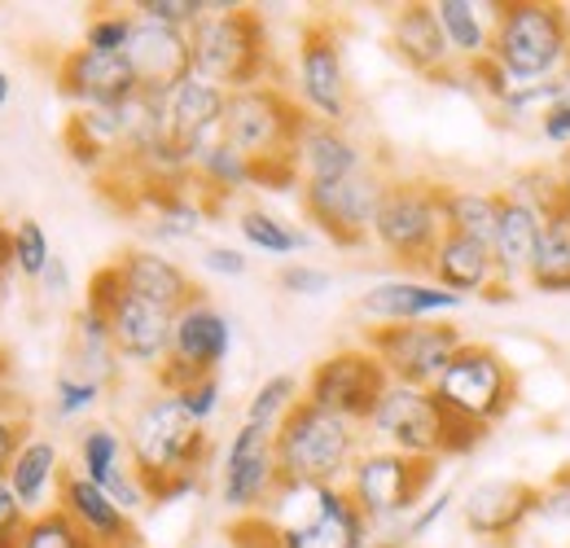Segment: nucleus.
<instances>
[{
    "instance_id": "obj_5",
    "label": "nucleus",
    "mask_w": 570,
    "mask_h": 548,
    "mask_svg": "<svg viewBox=\"0 0 570 548\" xmlns=\"http://www.w3.org/2000/svg\"><path fill=\"white\" fill-rule=\"evenodd\" d=\"M360 457V425L298 400L277 425V466L282 482L343 487Z\"/></svg>"
},
{
    "instance_id": "obj_50",
    "label": "nucleus",
    "mask_w": 570,
    "mask_h": 548,
    "mask_svg": "<svg viewBox=\"0 0 570 548\" xmlns=\"http://www.w3.org/2000/svg\"><path fill=\"white\" fill-rule=\"evenodd\" d=\"M203 268L215 276H242L246 273V255L233 246H207L203 251Z\"/></svg>"
},
{
    "instance_id": "obj_38",
    "label": "nucleus",
    "mask_w": 570,
    "mask_h": 548,
    "mask_svg": "<svg viewBox=\"0 0 570 548\" xmlns=\"http://www.w3.org/2000/svg\"><path fill=\"white\" fill-rule=\"evenodd\" d=\"M18 548H97L79 527H75L71 518L53 505V509H45V513H36V518H27V527H22V540Z\"/></svg>"
},
{
    "instance_id": "obj_3",
    "label": "nucleus",
    "mask_w": 570,
    "mask_h": 548,
    "mask_svg": "<svg viewBox=\"0 0 570 548\" xmlns=\"http://www.w3.org/2000/svg\"><path fill=\"white\" fill-rule=\"evenodd\" d=\"M373 439H382V448H395L404 457H422V461H443V457H465L483 443L488 430L465 425L461 417L443 409L426 386H400L391 382L377 412L364 425Z\"/></svg>"
},
{
    "instance_id": "obj_39",
    "label": "nucleus",
    "mask_w": 570,
    "mask_h": 548,
    "mask_svg": "<svg viewBox=\"0 0 570 548\" xmlns=\"http://www.w3.org/2000/svg\"><path fill=\"white\" fill-rule=\"evenodd\" d=\"M49 260H53V251H49V237H45V228L36 224V219H18L13 224V268L22 276H45L49 268Z\"/></svg>"
},
{
    "instance_id": "obj_33",
    "label": "nucleus",
    "mask_w": 570,
    "mask_h": 548,
    "mask_svg": "<svg viewBox=\"0 0 570 548\" xmlns=\"http://www.w3.org/2000/svg\"><path fill=\"white\" fill-rule=\"evenodd\" d=\"M527 285L540 290V294H570V211L553 215L544 224V237H540Z\"/></svg>"
},
{
    "instance_id": "obj_23",
    "label": "nucleus",
    "mask_w": 570,
    "mask_h": 548,
    "mask_svg": "<svg viewBox=\"0 0 570 548\" xmlns=\"http://www.w3.org/2000/svg\"><path fill=\"white\" fill-rule=\"evenodd\" d=\"M465 299L434 285V281H413V276H395V281H377L373 290H364L360 299V316L377 321V325H413V321H439L448 312H456Z\"/></svg>"
},
{
    "instance_id": "obj_7",
    "label": "nucleus",
    "mask_w": 570,
    "mask_h": 548,
    "mask_svg": "<svg viewBox=\"0 0 570 548\" xmlns=\"http://www.w3.org/2000/svg\"><path fill=\"white\" fill-rule=\"evenodd\" d=\"M443 237H448V185L386 180V194L373 219V242L409 268H430Z\"/></svg>"
},
{
    "instance_id": "obj_21",
    "label": "nucleus",
    "mask_w": 570,
    "mask_h": 548,
    "mask_svg": "<svg viewBox=\"0 0 570 548\" xmlns=\"http://www.w3.org/2000/svg\"><path fill=\"white\" fill-rule=\"evenodd\" d=\"M58 509H62L97 548H137L132 513L119 509V500H115L106 487L83 479L79 470H67L62 482H58Z\"/></svg>"
},
{
    "instance_id": "obj_47",
    "label": "nucleus",
    "mask_w": 570,
    "mask_h": 548,
    "mask_svg": "<svg viewBox=\"0 0 570 548\" xmlns=\"http://www.w3.org/2000/svg\"><path fill=\"white\" fill-rule=\"evenodd\" d=\"M27 509L18 505V496H13V487L0 479V548H18L22 540V527H27Z\"/></svg>"
},
{
    "instance_id": "obj_16",
    "label": "nucleus",
    "mask_w": 570,
    "mask_h": 548,
    "mask_svg": "<svg viewBox=\"0 0 570 548\" xmlns=\"http://www.w3.org/2000/svg\"><path fill=\"white\" fill-rule=\"evenodd\" d=\"M386 194V180L373 167H360L347 180L330 185H303V215L338 246H360L373 237V219Z\"/></svg>"
},
{
    "instance_id": "obj_9",
    "label": "nucleus",
    "mask_w": 570,
    "mask_h": 548,
    "mask_svg": "<svg viewBox=\"0 0 570 548\" xmlns=\"http://www.w3.org/2000/svg\"><path fill=\"white\" fill-rule=\"evenodd\" d=\"M88 307H97L106 321H110V339H115V351L119 360L128 364H141V369H163V360L171 355V325L176 316L137 299L115 264L97 268L92 281H88Z\"/></svg>"
},
{
    "instance_id": "obj_14",
    "label": "nucleus",
    "mask_w": 570,
    "mask_h": 548,
    "mask_svg": "<svg viewBox=\"0 0 570 548\" xmlns=\"http://www.w3.org/2000/svg\"><path fill=\"white\" fill-rule=\"evenodd\" d=\"M282 487L277 466V430L242 421L224 448V470H219V500L233 513H259Z\"/></svg>"
},
{
    "instance_id": "obj_42",
    "label": "nucleus",
    "mask_w": 570,
    "mask_h": 548,
    "mask_svg": "<svg viewBox=\"0 0 570 548\" xmlns=\"http://www.w3.org/2000/svg\"><path fill=\"white\" fill-rule=\"evenodd\" d=\"M101 382H92V378H79L71 369H62L58 373V382H53V409L58 417H79V412H88L97 400H101Z\"/></svg>"
},
{
    "instance_id": "obj_20",
    "label": "nucleus",
    "mask_w": 570,
    "mask_h": 548,
    "mask_svg": "<svg viewBox=\"0 0 570 548\" xmlns=\"http://www.w3.org/2000/svg\"><path fill=\"white\" fill-rule=\"evenodd\" d=\"M58 88L79 110H110L141 92L124 53H92V49H71L58 62Z\"/></svg>"
},
{
    "instance_id": "obj_53",
    "label": "nucleus",
    "mask_w": 570,
    "mask_h": 548,
    "mask_svg": "<svg viewBox=\"0 0 570 548\" xmlns=\"http://www.w3.org/2000/svg\"><path fill=\"white\" fill-rule=\"evenodd\" d=\"M4 101H9V75L0 70V106H4Z\"/></svg>"
},
{
    "instance_id": "obj_22",
    "label": "nucleus",
    "mask_w": 570,
    "mask_h": 548,
    "mask_svg": "<svg viewBox=\"0 0 570 548\" xmlns=\"http://www.w3.org/2000/svg\"><path fill=\"white\" fill-rule=\"evenodd\" d=\"M75 448H79V474L106 487L119 500V509L137 513L141 505H149V491L132 470V452H128L124 434H115L110 425H88Z\"/></svg>"
},
{
    "instance_id": "obj_29",
    "label": "nucleus",
    "mask_w": 570,
    "mask_h": 548,
    "mask_svg": "<svg viewBox=\"0 0 570 548\" xmlns=\"http://www.w3.org/2000/svg\"><path fill=\"white\" fill-rule=\"evenodd\" d=\"M298 176L303 185H330V180H347L364 167V154L360 145L343 128H330V124H307L303 137H298Z\"/></svg>"
},
{
    "instance_id": "obj_6",
    "label": "nucleus",
    "mask_w": 570,
    "mask_h": 548,
    "mask_svg": "<svg viewBox=\"0 0 570 548\" xmlns=\"http://www.w3.org/2000/svg\"><path fill=\"white\" fill-rule=\"evenodd\" d=\"M307 124L312 119L303 115V106L289 92H282L277 84H259V88L228 92L219 140L228 149H237L242 158H250L255 167L298 163L294 149H298V137H303Z\"/></svg>"
},
{
    "instance_id": "obj_27",
    "label": "nucleus",
    "mask_w": 570,
    "mask_h": 548,
    "mask_svg": "<svg viewBox=\"0 0 570 548\" xmlns=\"http://www.w3.org/2000/svg\"><path fill=\"white\" fill-rule=\"evenodd\" d=\"M544 215L522 198H509L504 194V206H500V224L497 237H492V255H497L500 281L513 290L518 281L531 276V264H535V251H540V237H544Z\"/></svg>"
},
{
    "instance_id": "obj_15",
    "label": "nucleus",
    "mask_w": 570,
    "mask_h": 548,
    "mask_svg": "<svg viewBox=\"0 0 570 548\" xmlns=\"http://www.w3.org/2000/svg\"><path fill=\"white\" fill-rule=\"evenodd\" d=\"M298 101L316 115V124L343 128L352 115V84L343 67V40L334 22L316 18L303 27L298 40Z\"/></svg>"
},
{
    "instance_id": "obj_43",
    "label": "nucleus",
    "mask_w": 570,
    "mask_h": 548,
    "mask_svg": "<svg viewBox=\"0 0 570 548\" xmlns=\"http://www.w3.org/2000/svg\"><path fill=\"white\" fill-rule=\"evenodd\" d=\"M22 443H27V409L18 400L0 395V479L9 474L13 457L22 452Z\"/></svg>"
},
{
    "instance_id": "obj_24",
    "label": "nucleus",
    "mask_w": 570,
    "mask_h": 548,
    "mask_svg": "<svg viewBox=\"0 0 570 548\" xmlns=\"http://www.w3.org/2000/svg\"><path fill=\"white\" fill-rule=\"evenodd\" d=\"M430 281L452 290V294H488V299H509V285L500 281L497 255L488 242H474V237H461V233H448L430 260Z\"/></svg>"
},
{
    "instance_id": "obj_1",
    "label": "nucleus",
    "mask_w": 570,
    "mask_h": 548,
    "mask_svg": "<svg viewBox=\"0 0 570 548\" xmlns=\"http://www.w3.org/2000/svg\"><path fill=\"white\" fill-rule=\"evenodd\" d=\"M128 452L149 500H171L198 487V470L212 457V439H207V425L194 421L176 395L158 391L132 417Z\"/></svg>"
},
{
    "instance_id": "obj_12",
    "label": "nucleus",
    "mask_w": 570,
    "mask_h": 548,
    "mask_svg": "<svg viewBox=\"0 0 570 548\" xmlns=\"http://www.w3.org/2000/svg\"><path fill=\"white\" fill-rule=\"evenodd\" d=\"M386 386H391V378H386L382 360L368 346H343L307 373L303 400L325 412H338L356 425H368V417L377 412Z\"/></svg>"
},
{
    "instance_id": "obj_49",
    "label": "nucleus",
    "mask_w": 570,
    "mask_h": 548,
    "mask_svg": "<svg viewBox=\"0 0 570 548\" xmlns=\"http://www.w3.org/2000/svg\"><path fill=\"white\" fill-rule=\"evenodd\" d=\"M540 133H544V140H553V145H570V84L567 92L540 115Z\"/></svg>"
},
{
    "instance_id": "obj_44",
    "label": "nucleus",
    "mask_w": 570,
    "mask_h": 548,
    "mask_svg": "<svg viewBox=\"0 0 570 548\" xmlns=\"http://www.w3.org/2000/svg\"><path fill=\"white\" fill-rule=\"evenodd\" d=\"M535 518H549V522H570V466L562 474L540 487V505H535Z\"/></svg>"
},
{
    "instance_id": "obj_19",
    "label": "nucleus",
    "mask_w": 570,
    "mask_h": 548,
    "mask_svg": "<svg viewBox=\"0 0 570 548\" xmlns=\"http://www.w3.org/2000/svg\"><path fill=\"white\" fill-rule=\"evenodd\" d=\"M535 505H540V487L522 479H483L474 482L461 500V518L465 527L488 540V545H509L531 518H535Z\"/></svg>"
},
{
    "instance_id": "obj_18",
    "label": "nucleus",
    "mask_w": 570,
    "mask_h": 548,
    "mask_svg": "<svg viewBox=\"0 0 570 548\" xmlns=\"http://www.w3.org/2000/svg\"><path fill=\"white\" fill-rule=\"evenodd\" d=\"M124 58H128L132 79H137V88L145 97H167L194 75V40L180 27H163V22L137 18V31H132Z\"/></svg>"
},
{
    "instance_id": "obj_36",
    "label": "nucleus",
    "mask_w": 570,
    "mask_h": 548,
    "mask_svg": "<svg viewBox=\"0 0 570 548\" xmlns=\"http://www.w3.org/2000/svg\"><path fill=\"white\" fill-rule=\"evenodd\" d=\"M237 228H242V237H246L255 251H264V255H294V251H303V242H307L298 228H289L285 219L268 215V211H259V206L242 211Z\"/></svg>"
},
{
    "instance_id": "obj_32",
    "label": "nucleus",
    "mask_w": 570,
    "mask_h": 548,
    "mask_svg": "<svg viewBox=\"0 0 570 548\" xmlns=\"http://www.w3.org/2000/svg\"><path fill=\"white\" fill-rule=\"evenodd\" d=\"M67 369L79 373V378L101 382V386H115V378H119V351H115V339H110V321L97 307H88V303L75 316Z\"/></svg>"
},
{
    "instance_id": "obj_2",
    "label": "nucleus",
    "mask_w": 570,
    "mask_h": 548,
    "mask_svg": "<svg viewBox=\"0 0 570 548\" xmlns=\"http://www.w3.org/2000/svg\"><path fill=\"white\" fill-rule=\"evenodd\" d=\"M488 62L513 88H535V84L562 79V67L570 62V9L549 4V0L497 4Z\"/></svg>"
},
{
    "instance_id": "obj_30",
    "label": "nucleus",
    "mask_w": 570,
    "mask_h": 548,
    "mask_svg": "<svg viewBox=\"0 0 570 548\" xmlns=\"http://www.w3.org/2000/svg\"><path fill=\"white\" fill-rule=\"evenodd\" d=\"M439 27L448 36V49L461 67H483L492 53V22H497V4L483 9L474 0H434Z\"/></svg>"
},
{
    "instance_id": "obj_54",
    "label": "nucleus",
    "mask_w": 570,
    "mask_h": 548,
    "mask_svg": "<svg viewBox=\"0 0 570 548\" xmlns=\"http://www.w3.org/2000/svg\"><path fill=\"white\" fill-rule=\"evenodd\" d=\"M0 382H4V355H0Z\"/></svg>"
},
{
    "instance_id": "obj_41",
    "label": "nucleus",
    "mask_w": 570,
    "mask_h": 548,
    "mask_svg": "<svg viewBox=\"0 0 570 548\" xmlns=\"http://www.w3.org/2000/svg\"><path fill=\"white\" fill-rule=\"evenodd\" d=\"M207 4L212 0H137V18L145 22H163V27H180V31H194L203 18H207Z\"/></svg>"
},
{
    "instance_id": "obj_8",
    "label": "nucleus",
    "mask_w": 570,
    "mask_h": 548,
    "mask_svg": "<svg viewBox=\"0 0 570 548\" xmlns=\"http://www.w3.org/2000/svg\"><path fill=\"white\" fill-rule=\"evenodd\" d=\"M430 391L465 425L492 430L500 417H509L513 400H518V373L497 346L465 343L448 360V369L439 373V382Z\"/></svg>"
},
{
    "instance_id": "obj_25",
    "label": "nucleus",
    "mask_w": 570,
    "mask_h": 548,
    "mask_svg": "<svg viewBox=\"0 0 570 548\" xmlns=\"http://www.w3.org/2000/svg\"><path fill=\"white\" fill-rule=\"evenodd\" d=\"M391 49H395V58L404 67L426 75V79H443V75H452V67H461L452 58V49H448V36L439 27L434 4H422V0L395 9V18H391Z\"/></svg>"
},
{
    "instance_id": "obj_17",
    "label": "nucleus",
    "mask_w": 570,
    "mask_h": 548,
    "mask_svg": "<svg viewBox=\"0 0 570 548\" xmlns=\"http://www.w3.org/2000/svg\"><path fill=\"white\" fill-rule=\"evenodd\" d=\"M224 101L228 92L207 84L203 75H189L176 92L163 97V119H167V140L171 149L185 158V167L194 172L198 154H207L219 140V124H224Z\"/></svg>"
},
{
    "instance_id": "obj_13",
    "label": "nucleus",
    "mask_w": 570,
    "mask_h": 548,
    "mask_svg": "<svg viewBox=\"0 0 570 548\" xmlns=\"http://www.w3.org/2000/svg\"><path fill=\"white\" fill-rule=\"evenodd\" d=\"M364 346L382 360L386 378L400 386H434L448 360L465 346L461 330L448 321H413V325H377L364 334Z\"/></svg>"
},
{
    "instance_id": "obj_35",
    "label": "nucleus",
    "mask_w": 570,
    "mask_h": 548,
    "mask_svg": "<svg viewBox=\"0 0 570 548\" xmlns=\"http://www.w3.org/2000/svg\"><path fill=\"white\" fill-rule=\"evenodd\" d=\"M189 176L203 185V194H224L228 198V194L255 185V163L242 158L237 149H228L224 140H215L207 154H198V163H194Z\"/></svg>"
},
{
    "instance_id": "obj_40",
    "label": "nucleus",
    "mask_w": 570,
    "mask_h": 548,
    "mask_svg": "<svg viewBox=\"0 0 570 548\" xmlns=\"http://www.w3.org/2000/svg\"><path fill=\"white\" fill-rule=\"evenodd\" d=\"M132 31H137V13H97L83 27V49H92V53H128Z\"/></svg>"
},
{
    "instance_id": "obj_34",
    "label": "nucleus",
    "mask_w": 570,
    "mask_h": 548,
    "mask_svg": "<svg viewBox=\"0 0 570 548\" xmlns=\"http://www.w3.org/2000/svg\"><path fill=\"white\" fill-rule=\"evenodd\" d=\"M500 206H504V194H492V189H452L448 185V233H461V237H474V242L492 246L500 224Z\"/></svg>"
},
{
    "instance_id": "obj_26",
    "label": "nucleus",
    "mask_w": 570,
    "mask_h": 548,
    "mask_svg": "<svg viewBox=\"0 0 570 548\" xmlns=\"http://www.w3.org/2000/svg\"><path fill=\"white\" fill-rule=\"evenodd\" d=\"M115 268H119L124 285H128L137 299L163 307V312H171V316H176L180 307H189L194 299H203V290L189 281V273H185L176 260H167V255H158V251H149V246H128V251H119Z\"/></svg>"
},
{
    "instance_id": "obj_4",
    "label": "nucleus",
    "mask_w": 570,
    "mask_h": 548,
    "mask_svg": "<svg viewBox=\"0 0 570 548\" xmlns=\"http://www.w3.org/2000/svg\"><path fill=\"white\" fill-rule=\"evenodd\" d=\"M194 40V75L224 92L259 88L273 67L268 27L250 4H207V18L189 31Z\"/></svg>"
},
{
    "instance_id": "obj_55",
    "label": "nucleus",
    "mask_w": 570,
    "mask_h": 548,
    "mask_svg": "<svg viewBox=\"0 0 570 548\" xmlns=\"http://www.w3.org/2000/svg\"><path fill=\"white\" fill-rule=\"evenodd\" d=\"M189 548H198V545H189Z\"/></svg>"
},
{
    "instance_id": "obj_31",
    "label": "nucleus",
    "mask_w": 570,
    "mask_h": 548,
    "mask_svg": "<svg viewBox=\"0 0 570 548\" xmlns=\"http://www.w3.org/2000/svg\"><path fill=\"white\" fill-rule=\"evenodd\" d=\"M62 474H67V470H62V452H58V443H53V439H27L22 452L13 457V466H9L4 482L13 487L18 505L36 518V513H45V500H49V491H58Z\"/></svg>"
},
{
    "instance_id": "obj_45",
    "label": "nucleus",
    "mask_w": 570,
    "mask_h": 548,
    "mask_svg": "<svg viewBox=\"0 0 570 548\" xmlns=\"http://www.w3.org/2000/svg\"><path fill=\"white\" fill-rule=\"evenodd\" d=\"M176 400L185 404V412H189L194 421H203V425H207V421L215 417V409H219V378H215V373L212 378H198V382H194V386H185Z\"/></svg>"
},
{
    "instance_id": "obj_10",
    "label": "nucleus",
    "mask_w": 570,
    "mask_h": 548,
    "mask_svg": "<svg viewBox=\"0 0 570 548\" xmlns=\"http://www.w3.org/2000/svg\"><path fill=\"white\" fill-rule=\"evenodd\" d=\"M439 461H422V457H404L395 448H368L360 452L352 474H347V496L356 500V509L377 527V522H395L404 513H413L434 482Z\"/></svg>"
},
{
    "instance_id": "obj_51",
    "label": "nucleus",
    "mask_w": 570,
    "mask_h": 548,
    "mask_svg": "<svg viewBox=\"0 0 570 548\" xmlns=\"http://www.w3.org/2000/svg\"><path fill=\"white\" fill-rule=\"evenodd\" d=\"M40 281H45V294H67V290H71V273H67V264H62L58 255L49 260V268H45Z\"/></svg>"
},
{
    "instance_id": "obj_48",
    "label": "nucleus",
    "mask_w": 570,
    "mask_h": 548,
    "mask_svg": "<svg viewBox=\"0 0 570 548\" xmlns=\"http://www.w3.org/2000/svg\"><path fill=\"white\" fill-rule=\"evenodd\" d=\"M452 505H456V491H452V487H443V491L430 500L426 509H417V513L409 518V527H404V540H409V545H413V540H422V536H426L430 527H434V522H439V518H443Z\"/></svg>"
},
{
    "instance_id": "obj_11",
    "label": "nucleus",
    "mask_w": 570,
    "mask_h": 548,
    "mask_svg": "<svg viewBox=\"0 0 570 548\" xmlns=\"http://www.w3.org/2000/svg\"><path fill=\"white\" fill-rule=\"evenodd\" d=\"M228 346H233V325H228V316L215 307L207 294L194 299L189 307L176 312V325H171V355H167L163 369L154 373V378H158V391L180 395V391L194 386L198 378L219 373V364L228 360Z\"/></svg>"
},
{
    "instance_id": "obj_52",
    "label": "nucleus",
    "mask_w": 570,
    "mask_h": 548,
    "mask_svg": "<svg viewBox=\"0 0 570 548\" xmlns=\"http://www.w3.org/2000/svg\"><path fill=\"white\" fill-rule=\"evenodd\" d=\"M13 268V228L0 224V276Z\"/></svg>"
},
{
    "instance_id": "obj_28",
    "label": "nucleus",
    "mask_w": 570,
    "mask_h": 548,
    "mask_svg": "<svg viewBox=\"0 0 570 548\" xmlns=\"http://www.w3.org/2000/svg\"><path fill=\"white\" fill-rule=\"evenodd\" d=\"M368 536L373 522L356 509L347 487H330L325 509L307 527L282 531V548H368Z\"/></svg>"
},
{
    "instance_id": "obj_46",
    "label": "nucleus",
    "mask_w": 570,
    "mask_h": 548,
    "mask_svg": "<svg viewBox=\"0 0 570 548\" xmlns=\"http://www.w3.org/2000/svg\"><path fill=\"white\" fill-rule=\"evenodd\" d=\"M277 281H282V290L303 294V299H316V294H325L334 285V276L325 273V268H312V264H289V268H282Z\"/></svg>"
},
{
    "instance_id": "obj_37",
    "label": "nucleus",
    "mask_w": 570,
    "mask_h": 548,
    "mask_svg": "<svg viewBox=\"0 0 570 548\" xmlns=\"http://www.w3.org/2000/svg\"><path fill=\"white\" fill-rule=\"evenodd\" d=\"M303 400V382L294 378V373H273L255 395H250V404H246V421L250 425H268V430H277L285 421V412L294 409Z\"/></svg>"
}]
</instances>
